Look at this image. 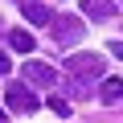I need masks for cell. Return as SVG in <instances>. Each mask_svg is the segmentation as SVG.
<instances>
[{
    "mask_svg": "<svg viewBox=\"0 0 123 123\" xmlns=\"http://www.w3.org/2000/svg\"><path fill=\"white\" fill-rule=\"evenodd\" d=\"M49 29H53V45L70 49V45H78V41H82L86 21H82V17H74V12H57V17L49 21Z\"/></svg>",
    "mask_w": 123,
    "mask_h": 123,
    "instance_id": "cell-1",
    "label": "cell"
},
{
    "mask_svg": "<svg viewBox=\"0 0 123 123\" xmlns=\"http://www.w3.org/2000/svg\"><path fill=\"white\" fill-rule=\"evenodd\" d=\"M66 70H70L78 82H94V78H103V70H107V57H103V53H70V57H66Z\"/></svg>",
    "mask_w": 123,
    "mask_h": 123,
    "instance_id": "cell-2",
    "label": "cell"
},
{
    "mask_svg": "<svg viewBox=\"0 0 123 123\" xmlns=\"http://www.w3.org/2000/svg\"><path fill=\"white\" fill-rule=\"evenodd\" d=\"M21 78H25V82H33V86H57V70H53V66H45V62H25Z\"/></svg>",
    "mask_w": 123,
    "mask_h": 123,
    "instance_id": "cell-3",
    "label": "cell"
},
{
    "mask_svg": "<svg viewBox=\"0 0 123 123\" xmlns=\"http://www.w3.org/2000/svg\"><path fill=\"white\" fill-rule=\"evenodd\" d=\"M8 107H12V111H21V115H33L41 103H37V94H33L29 86H8Z\"/></svg>",
    "mask_w": 123,
    "mask_h": 123,
    "instance_id": "cell-4",
    "label": "cell"
},
{
    "mask_svg": "<svg viewBox=\"0 0 123 123\" xmlns=\"http://www.w3.org/2000/svg\"><path fill=\"white\" fill-rule=\"evenodd\" d=\"M17 4H21L25 21H33V25H49V21H53V12L41 4V0H17Z\"/></svg>",
    "mask_w": 123,
    "mask_h": 123,
    "instance_id": "cell-5",
    "label": "cell"
},
{
    "mask_svg": "<svg viewBox=\"0 0 123 123\" xmlns=\"http://www.w3.org/2000/svg\"><path fill=\"white\" fill-rule=\"evenodd\" d=\"M82 12L94 21H111L115 17V0H82Z\"/></svg>",
    "mask_w": 123,
    "mask_h": 123,
    "instance_id": "cell-6",
    "label": "cell"
},
{
    "mask_svg": "<svg viewBox=\"0 0 123 123\" xmlns=\"http://www.w3.org/2000/svg\"><path fill=\"white\" fill-rule=\"evenodd\" d=\"M98 98H103L107 107H119V103H123V78H107L103 90H98Z\"/></svg>",
    "mask_w": 123,
    "mask_h": 123,
    "instance_id": "cell-7",
    "label": "cell"
},
{
    "mask_svg": "<svg viewBox=\"0 0 123 123\" xmlns=\"http://www.w3.org/2000/svg\"><path fill=\"white\" fill-rule=\"evenodd\" d=\"M8 45H12L17 53H33V49H37V41H33L29 29H12V33H8Z\"/></svg>",
    "mask_w": 123,
    "mask_h": 123,
    "instance_id": "cell-8",
    "label": "cell"
},
{
    "mask_svg": "<svg viewBox=\"0 0 123 123\" xmlns=\"http://www.w3.org/2000/svg\"><path fill=\"white\" fill-rule=\"evenodd\" d=\"M49 111H53V115H62V119H66V115H70V103L53 94V98H49Z\"/></svg>",
    "mask_w": 123,
    "mask_h": 123,
    "instance_id": "cell-9",
    "label": "cell"
},
{
    "mask_svg": "<svg viewBox=\"0 0 123 123\" xmlns=\"http://www.w3.org/2000/svg\"><path fill=\"white\" fill-rule=\"evenodd\" d=\"M8 70H12V62H8V57H4V53H0V78H4V74H8Z\"/></svg>",
    "mask_w": 123,
    "mask_h": 123,
    "instance_id": "cell-10",
    "label": "cell"
},
{
    "mask_svg": "<svg viewBox=\"0 0 123 123\" xmlns=\"http://www.w3.org/2000/svg\"><path fill=\"white\" fill-rule=\"evenodd\" d=\"M107 49H111V53H115V57H123V41H111V45H107Z\"/></svg>",
    "mask_w": 123,
    "mask_h": 123,
    "instance_id": "cell-11",
    "label": "cell"
},
{
    "mask_svg": "<svg viewBox=\"0 0 123 123\" xmlns=\"http://www.w3.org/2000/svg\"><path fill=\"white\" fill-rule=\"evenodd\" d=\"M0 123H4V111H0Z\"/></svg>",
    "mask_w": 123,
    "mask_h": 123,
    "instance_id": "cell-12",
    "label": "cell"
}]
</instances>
